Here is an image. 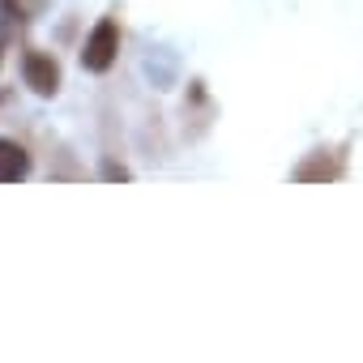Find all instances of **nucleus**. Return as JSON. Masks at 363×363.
<instances>
[{
  "label": "nucleus",
  "instance_id": "3",
  "mask_svg": "<svg viewBox=\"0 0 363 363\" xmlns=\"http://www.w3.org/2000/svg\"><path fill=\"white\" fill-rule=\"evenodd\" d=\"M26 171H30V158H26V150H22L18 141H9V137H0V184H13V179H26Z\"/></svg>",
  "mask_w": 363,
  "mask_h": 363
},
{
  "label": "nucleus",
  "instance_id": "4",
  "mask_svg": "<svg viewBox=\"0 0 363 363\" xmlns=\"http://www.w3.org/2000/svg\"><path fill=\"white\" fill-rule=\"evenodd\" d=\"M342 175V162L337 158H312V162H303L299 171H295V179H337Z\"/></svg>",
  "mask_w": 363,
  "mask_h": 363
},
{
  "label": "nucleus",
  "instance_id": "1",
  "mask_svg": "<svg viewBox=\"0 0 363 363\" xmlns=\"http://www.w3.org/2000/svg\"><path fill=\"white\" fill-rule=\"evenodd\" d=\"M116 52H120V26H116L111 18H103V22L94 26V35L86 39V48H82V65H86L90 73H107L111 60H116Z\"/></svg>",
  "mask_w": 363,
  "mask_h": 363
},
{
  "label": "nucleus",
  "instance_id": "2",
  "mask_svg": "<svg viewBox=\"0 0 363 363\" xmlns=\"http://www.w3.org/2000/svg\"><path fill=\"white\" fill-rule=\"evenodd\" d=\"M22 77H26V86H30L35 94H56V90H60V65H56L52 56H43V52H26Z\"/></svg>",
  "mask_w": 363,
  "mask_h": 363
}]
</instances>
